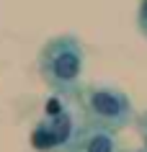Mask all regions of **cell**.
I'll return each mask as SVG.
<instances>
[{
    "label": "cell",
    "instance_id": "obj_6",
    "mask_svg": "<svg viewBox=\"0 0 147 152\" xmlns=\"http://www.w3.org/2000/svg\"><path fill=\"white\" fill-rule=\"evenodd\" d=\"M121 152H147L145 147H139V150H121Z\"/></svg>",
    "mask_w": 147,
    "mask_h": 152
},
{
    "label": "cell",
    "instance_id": "obj_1",
    "mask_svg": "<svg viewBox=\"0 0 147 152\" xmlns=\"http://www.w3.org/2000/svg\"><path fill=\"white\" fill-rule=\"evenodd\" d=\"M85 49L72 34H59L44 41L36 57V72L52 93L62 98H78L83 88Z\"/></svg>",
    "mask_w": 147,
    "mask_h": 152
},
{
    "label": "cell",
    "instance_id": "obj_5",
    "mask_svg": "<svg viewBox=\"0 0 147 152\" xmlns=\"http://www.w3.org/2000/svg\"><path fill=\"white\" fill-rule=\"evenodd\" d=\"M137 31L147 39V0H139L137 5Z\"/></svg>",
    "mask_w": 147,
    "mask_h": 152
},
{
    "label": "cell",
    "instance_id": "obj_4",
    "mask_svg": "<svg viewBox=\"0 0 147 152\" xmlns=\"http://www.w3.org/2000/svg\"><path fill=\"white\" fill-rule=\"evenodd\" d=\"M67 152H121V147L116 142L114 129H106L93 121H83Z\"/></svg>",
    "mask_w": 147,
    "mask_h": 152
},
{
    "label": "cell",
    "instance_id": "obj_3",
    "mask_svg": "<svg viewBox=\"0 0 147 152\" xmlns=\"http://www.w3.org/2000/svg\"><path fill=\"white\" fill-rule=\"evenodd\" d=\"M78 129H80V121L70 108L44 113L31 132V147L36 152H67Z\"/></svg>",
    "mask_w": 147,
    "mask_h": 152
},
{
    "label": "cell",
    "instance_id": "obj_2",
    "mask_svg": "<svg viewBox=\"0 0 147 152\" xmlns=\"http://www.w3.org/2000/svg\"><path fill=\"white\" fill-rule=\"evenodd\" d=\"M78 103L85 121L101 124L106 129L121 132L134 121V106L121 88L106 85V83H83L78 93Z\"/></svg>",
    "mask_w": 147,
    "mask_h": 152
}]
</instances>
